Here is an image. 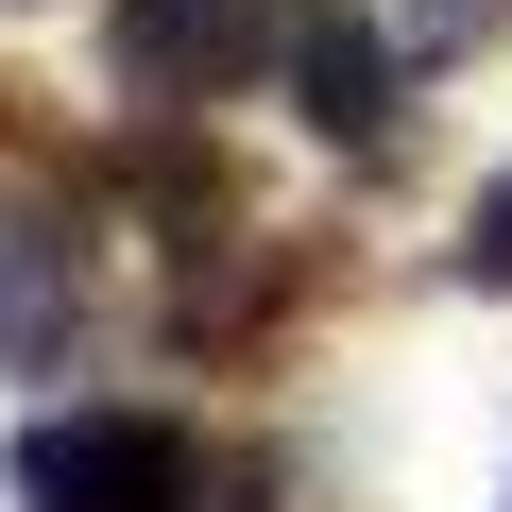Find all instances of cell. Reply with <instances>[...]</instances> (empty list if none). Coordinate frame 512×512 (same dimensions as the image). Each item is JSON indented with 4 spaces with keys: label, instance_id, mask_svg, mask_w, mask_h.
<instances>
[{
    "label": "cell",
    "instance_id": "1",
    "mask_svg": "<svg viewBox=\"0 0 512 512\" xmlns=\"http://www.w3.org/2000/svg\"><path fill=\"white\" fill-rule=\"evenodd\" d=\"M18 495L35 512H188V427L171 410H52V427H18Z\"/></svg>",
    "mask_w": 512,
    "mask_h": 512
},
{
    "label": "cell",
    "instance_id": "2",
    "mask_svg": "<svg viewBox=\"0 0 512 512\" xmlns=\"http://www.w3.org/2000/svg\"><path fill=\"white\" fill-rule=\"evenodd\" d=\"M256 69V0H120V86L137 103H222Z\"/></svg>",
    "mask_w": 512,
    "mask_h": 512
},
{
    "label": "cell",
    "instance_id": "3",
    "mask_svg": "<svg viewBox=\"0 0 512 512\" xmlns=\"http://www.w3.org/2000/svg\"><path fill=\"white\" fill-rule=\"evenodd\" d=\"M291 103H308L325 137H376V120H393V52H376V18L308 0V18H291Z\"/></svg>",
    "mask_w": 512,
    "mask_h": 512
},
{
    "label": "cell",
    "instance_id": "4",
    "mask_svg": "<svg viewBox=\"0 0 512 512\" xmlns=\"http://www.w3.org/2000/svg\"><path fill=\"white\" fill-rule=\"evenodd\" d=\"M69 325H86V256L52 222H18L0 239V359H69Z\"/></svg>",
    "mask_w": 512,
    "mask_h": 512
},
{
    "label": "cell",
    "instance_id": "5",
    "mask_svg": "<svg viewBox=\"0 0 512 512\" xmlns=\"http://www.w3.org/2000/svg\"><path fill=\"white\" fill-rule=\"evenodd\" d=\"M461 274H478V291H512V171H495V188H478V222H461Z\"/></svg>",
    "mask_w": 512,
    "mask_h": 512
},
{
    "label": "cell",
    "instance_id": "6",
    "mask_svg": "<svg viewBox=\"0 0 512 512\" xmlns=\"http://www.w3.org/2000/svg\"><path fill=\"white\" fill-rule=\"evenodd\" d=\"M495 18H512V0H410V35H444V52H461V35H495Z\"/></svg>",
    "mask_w": 512,
    "mask_h": 512
}]
</instances>
